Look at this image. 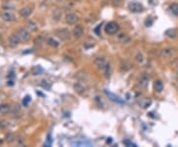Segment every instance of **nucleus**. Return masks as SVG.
Segmentation results:
<instances>
[{
  "mask_svg": "<svg viewBox=\"0 0 178 147\" xmlns=\"http://www.w3.org/2000/svg\"><path fill=\"white\" fill-rule=\"evenodd\" d=\"M56 36L61 38L62 41H66L70 38V32L67 29H61V30L56 31Z\"/></svg>",
  "mask_w": 178,
  "mask_h": 147,
  "instance_id": "nucleus-7",
  "label": "nucleus"
},
{
  "mask_svg": "<svg viewBox=\"0 0 178 147\" xmlns=\"http://www.w3.org/2000/svg\"><path fill=\"white\" fill-rule=\"evenodd\" d=\"M83 34H84V29L81 25H76L75 27H74L73 31H72V35L74 38H76V39H79V38H81L83 36Z\"/></svg>",
  "mask_w": 178,
  "mask_h": 147,
  "instance_id": "nucleus-8",
  "label": "nucleus"
},
{
  "mask_svg": "<svg viewBox=\"0 0 178 147\" xmlns=\"http://www.w3.org/2000/svg\"><path fill=\"white\" fill-rule=\"evenodd\" d=\"M30 101H31V96H26L25 98H24V99H23L22 104H23V105H25V107H27V105H28V104H29Z\"/></svg>",
  "mask_w": 178,
  "mask_h": 147,
  "instance_id": "nucleus-25",
  "label": "nucleus"
},
{
  "mask_svg": "<svg viewBox=\"0 0 178 147\" xmlns=\"http://www.w3.org/2000/svg\"><path fill=\"white\" fill-rule=\"evenodd\" d=\"M174 54H175V50L173 48H164L160 52V55H161V57L163 58H170Z\"/></svg>",
  "mask_w": 178,
  "mask_h": 147,
  "instance_id": "nucleus-9",
  "label": "nucleus"
},
{
  "mask_svg": "<svg viewBox=\"0 0 178 147\" xmlns=\"http://www.w3.org/2000/svg\"><path fill=\"white\" fill-rule=\"evenodd\" d=\"M148 79L147 77H142V78H141V80L139 81V86L142 87V89H145V87H147V85H148Z\"/></svg>",
  "mask_w": 178,
  "mask_h": 147,
  "instance_id": "nucleus-19",
  "label": "nucleus"
},
{
  "mask_svg": "<svg viewBox=\"0 0 178 147\" xmlns=\"http://www.w3.org/2000/svg\"><path fill=\"white\" fill-rule=\"evenodd\" d=\"M169 10L172 14H174L175 16H178V3H172L169 6Z\"/></svg>",
  "mask_w": 178,
  "mask_h": 147,
  "instance_id": "nucleus-20",
  "label": "nucleus"
},
{
  "mask_svg": "<svg viewBox=\"0 0 178 147\" xmlns=\"http://www.w3.org/2000/svg\"><path fill=\"white\" fill-rule=\"evenodd\" d=\"M74 89H75V90H76V92H78V93H81L82 90H83V87H81V86H80L79 84H77V85H75V86H74Z\"/></svg>",
  "mask_w": 178,
  "mask_h": 147,
  "instance_id": "nucleus-27",
  "label": "nucleus"
},
{
  "mask_svg": "<svg viewBox=\"0 0 178 147\" xmlns=\"http://www.w3.org/2000/svg\"><path fill=\"white\" fill-rule=\"evenodd\" d=\"M110 71H111V65H110L109 63H107V66H106V68L103 71V72L105 73V76H106L107 78L110 77Z\"/></svg>",
  "mask_w": 178,
  "mask_h": 147,
  "instance_id": "nucleus-23",
  "label": "nucleus"
},
{
  "mask_svg": "<svg viewBox=\"0 0 178 147\" xmlns=\"http://www.w3.org/2000/svg\"><path fill=\"white\" fill-rule=\"evenodd\" d=\"M26 29L30 32H36L38 30V25L33 21V20H30V21L27 22L26 24Z\"/></svg>",
  "mask_w": 178,
  "mask_h": 147,
  "instance_id": "nucleus-14",
  "label": "nucleus"
},
{
  "mask_svg": "<svg viewBox=\"0 0 178 147\" xmlns=\"http://www.w3.org/2000/svg\"><path fill=\"white\" fill-rule=\"evenodd\" d=\"M10 110H11V107L9 104H0V113L1 114H7L10 112Z\"/></svg>",
  "mask_w": 178,
  "mask_h": 147,
  "instance_id": "nucleus-18",
  "label": "nucleus"
},
{
  "mask_svg": "<svg viewBox=\"0 0 178 147\" xmlns=\"http://www.w3.org/2000/svg\"><path fill=\"white\" fill-rule=\"evenodd\" d=\"M1 144H2V142H1V140H0V145H1Z\"/></svg>",
  "mask_w": 178,
  "mask_h": 147,
  "instance_id": "nucleus-31",
  "label": "nucleus"
},
{
  "mask_svg": "<svg viewBox=\"0 0 178 147\" xmlns=\"http://www.w3.org/2000/svg\"><path fill=\"white\" fill-rule=\"evenodd\" d=\"M136 61L139 62V63H142V62H144V56H142V54H141V53H139V54L136 56Z\"/></svg>",
  "mask_w": 178,
  "mask_h": 147,
  "instance_id": "nucleus-26",
  "label": "nucleus"
},
{
  "mask_svg": "<svg viewBox=\"0 0 178 147\" xmlns=\"http://www.w3.org/2000/svg\"><path fill=\"white\" fill-rule=\"evenodd\" d=\"M177 75H178V72H177Z\"/></svg>",
  "mask_w": 178,
  "mask_h": 147,
  "instance_id": "nucleus-34",
  "label": "nucleus"
},
{
  "mask_svg": "<svg viewBox=\"0 0 178 147\" xmlns=\"http://www.w3.org/2000/svg\"><path fill=\"white\" fill-rule=\"evenodd\" d=\"M118 41L121 44H128L131 42V37L126 33H120L118 35Z\"/></svg>",
  "mask_w": 178,
  "mask_h": 147,
  "instance_id": "nucleus-10",
  "label": "nucleus"
},
{
  "mask_svg": "<svg viewBox=\"0 0 178 147\" xmlns=\"http://www.w3.org/2000/svg\"><path fill=\"white\" fill-rule=\"evenodd\" d=\"M32 12H33L32 7L27 6V7L22 8V9L20 10V15L22 17H29L32 14Z\"/></svg>",
  "mask_w": 178,
  "mask_h": 147,
  "instance_id": "nucleus-16",
  "label": "nucleus"
},
{
  "mask_svg": "<svg viewBox=\"0 0 178 147\" xmlns=\"http://www.w3.org/2000/svg\"><path fill=\"white\" fill-rule=\"evenodd\" d=\"M128 9L132 13H142L144 11V6L139 2H131L128 5Z\"/></svg>",
  "mask_w": 178,
  "mask_h": 147,
  "instance_id": "nucleus-4",
  "label": "nucleus"
},
{
  "mask_svg": "<svg viewBox=\"0 0 178 147\" xmlns=\"http://www.w3.org/2000/svg\"><path fill=\"white\" fill-rule=\"evenodd\" d=\"M47 45L53 47V48H58L59 46V42L56 39H55L53 37H50L49 39L47 40Z\"/></svg>",
  "mask_w": 178,
  "mask_h": 147,
  "instance_id": "nucleus-17",
  "label": "nucleus"
},
{
  "mask_svg": "<svg viewBox=\"0 0 178 147\" xmlns=\"http://www.w3.org/2000/svg\"><path fill=\"white\" fill-rule=\"evenodd\" d=\"M110 1L112 2L113 5H116V6H118V5H120L122 3V1H123V0H110Z\"/></svg>",
  "mask_w": 178,
  "mask_h": 147,
  "instance_id": "nucleus-28",
  "label": "nucleus"
},
{
  "mask_svg": "<svg viewBox=\"0 0 178 147\" xmlns=\"http://www.w3.org/2000/svg\"><path fill=\"white\" fill-rule=\"evenodd\" d=\"M150 104H151V101H150V98H145L144 101L141 104V105H142V108H147V107H150Z\"/></svg>",
  "mask_w": 178,
  "mask_h": 147,
  "instance_id": "nucleus-21",
  "label": "nucleus"
},
{
  "mask_svg": "<svg viewBox=\"0 0 178 147\" xmlns=\"http://www.w3.org/2000/svg\"><path fill=\"white\" fill-rule=\"evenodd\" d=\"M64 20H65V22H66V24H68V25H73V24H75V23L77 22V20H78V17H77L76 14L70 12V13H67L66 15H65Z\"/></svg>",
  "mask_w": 178,
  "mask_h": 147,
  "instance_id": "nucleus-6",
  "label": "nucleus"
},
{
  "mask_svg": "<svg viewBox=\"0 0 178 147\" xmlns=\"http://www.w3.org/2000/svg\"><path fill=\"white\" fill-rule=\"evenodd\" d=\"M119 29H120V27H119V25L116 22H109L104 27V30H105V33L107 35L117 34L119 32Z\"/></svg>",
  "mask_w": 178,
  "mask_h": 147,
  "instance_id": "nucleus-1",
  "label": "nucleus"
},
{
  "mask_svg": "<svg viewBox=\"0 0 178 147\" xmlns=\"http://www.w3.org/2000/svg\"><path fill=\"white\" fill-rule=\"evenodd\" d=\"M165 36L170 38V39H174V38L177 37L178 35V31L176 30V29L174 28H170V29H167V30L165 31Z\"/></svg>",
  "mask_w": 178,
  "mask_h": 147,
  "instance_id": "nucleus-12",
  "label": "nucleus"
},
{
  "mask_svg": "<svg viewBox=\"0 0 178 147\" xmlns=\"http://www.w3.org/2000/svg\"><path fill=\"white\" fill-rule=\"evenodd\" d=\"M0 17H1V19L4 22H13L16 20V16H15V14L12 12V11L7 10V9L2 11L1 14H0Z\"/></svg>",
  "mask_w": 178,
  "mask_h": 147,
  "instance_id": "nucleus-3",
  "label": "nucleus"
},
{
  "mask_svg": "<svg viewBox=\"0 0 178 147\" xmlns=\"http://www.w3.org/2000/svg\"><path fill=\"white\" fill-rule=\"evenodd\" d=\"M124 144H126V145H128V146H136V144L132 143L129 140H124Z\"/></svg>",
  "mask_w": 178,
  "mask_h": 147,
  "instance_id": "nucleus-29",
  "label": "nucleus"
},
{
  "mask_svg": "<svg viewBox=\"0 0 178 147\" xmlns=\"http://www.w3.org/2000/svg\"><path fill=\"white\" fill-rule=\"evenodd\" d=\"M21 42L19 40V38L17 37V35H12V36H10V38H9V45H10L12 48H14V47H17L18 45H19Z\"/></svg>",
  "mask_w": 178,
  "mask_h": 147,
  "instance_id": "nucleus-11",
  "label": "nucleus"
},
{
  "mask_svg": "<svg viewBox=\"0 0 178 147\" xmlns=\"http://www.w3.org/2000/svg\"><path fill=\"white\" fill-rule=\"evenodd\" d=\"M8 125V123H7V121H0V127H2V128H5L6 126Z\"/></svg>",
  "mask_w": 178,
  "mask_h": 147,
  "instance_id": "nucleus-30",
  "label": "nucleus"
},
{
  "mask_svg": "<svg viewBox=\"0 0 178 147\" xmlns=\"http://www.w3.org/2000/svg\"><path fill=\"white\" fill-rule=\"evenodd\" d=\"M163 87H164V86H163V83L160 80H156L154 81L153 83V90H155L156 93H161L163 90Z\"/></svg>",
  "mask_w": 178,
  "mask_h": 147,
  "instance_id": "nucleus-13",
  "label": "nucleus"
},
{
  "mask_svg": "<svg viewBox=\"0 0 178 147\" xmlns=\"http://www.w3.org/2000/svg\"><path fill=\"white\" fill-rule=\"evenodd\" d=\"M16 35L17 37L19 38L20 42H28L31 38V34H30V31H28L27 29H24V28H21L19 29L17 32H16Z\"/></svg>",
  "mask_w": 178,
  "mask_h": 147,
  "instance_id": "nucleus-2",
  "label": "nucleus"
},
{
  "mask_svg": "<svg viewBox=\"0 0 178 147\" xmlns=\"http://www.w3.org/2000/svg\"><path fill=\"white\" fill-rule=\"evenodd\" d=\"M42 72H43V70H42L41 67H34V68H33V70H32L33 75H35V76L39 75V74L42 73Z\"/></svg>",
  "mask_w": 178,
  "mask_h": 147,
  "instance_id": "nucleus-24",
  "label": "nucleus"
},
{
  "mask_svg": "<svg viewBox=\"0 0 178 147\" xmlns=\"http://www.w3.org/2000/svg\"><path fill=\"white\" fill-rule=\"evenodd\" d=\"M103 1H106V0H103Z\"/></svg>",
  "mask_w": 178,
  "mask_h": 147,
  "instance_id": "nucleus-33",
  "label": "nucleus"
},
{
  "mask_svg": "<svg viewBox=\"0 0 178 147\" xmlns=\"http://www.w3.org/2000/svg\"><path fill=\"white\" fill-rule=\"evenodd\" d=\"M0 39H1V36H0Z\"/></svg>",
  "mask_w": 178,
  "mask_h": 147,
  "instance_id": "nucleus-32",
  "label": "nucleus"
},
{
  "mask_svg": "<svg viewBox=\"0 0 178 147\" xmlns=\"http://www.w3.org/2000/svg\"><path fill=\"white\" fill-rule=\"evenodd\" d=\"M15 140V135L13 133H8L6 134V141L8 143H12Z\"/></svg>",
  "mask_w": 178,
  "mask_h": 147,
  "instance_id": "nucleus-22",
  "label": "nucleus"
},
{
  "mask_svg": "<svg viewBox=\"0 0 178 147\" xmlns=\"http://www.w3.org/2000/svg\"><path fill=\"white\" fill-rule=\"evenodd\" d=\"M105 93L107 95V96H109V98L112 99L113 101L118 102V104H123V102H124V101H123V99H122L121 98H119V96H115L114 93H110V92H108V90H105Z\"/></svg>",
  "mask_w": 178,
  "mask_h": 147,
  "instance_id": "nucleus-15",
  "label": "nucleus"
},
{
  "mask_svg": "<svg viewBox=\"0 0 178 147\" xmlns=\"http://www.w3.org/2000/svg\"><path fill=\"white\" fill-rule=\"evenodd\" d=\"M94 64H95V67L100 71H104V69H105L107 66V62L103 57H98L95 59Z\"/></svg>",
  "mask_w": 178,
  "mask_h": 147,
  "instance_id": "nucleus-5",
  "label": "nucleus"
}]
</instances>
